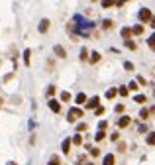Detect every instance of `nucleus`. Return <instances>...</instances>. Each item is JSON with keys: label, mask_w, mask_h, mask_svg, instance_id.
Here are the masks:
<instances>
[{"label": "nucleus", "mask_w": 155, "mask_h": 165, "mask_svg": "<svg viewBox=\"0 0 155 165\" xmlns=\"http://www.w3.org/2000/svg\"><path fill=\"white\" fill-rule=\"evenodd\" d=\"M79 118H83V110H80V108H71L69 114H67V120H69V122H77Z\"/></svg>", "instance_id": "nucleus-1"}, {"label": "nucleus", "mask_w": 155, "mask_h": 165, "mask_svg": "<svg viewBox=\"0 0 155 165\" xmlns=\"http://www.w3.org/2000/svg\"><path fill=\"white\" fill-rule=\"evenodd\" d=\"M151 16H153V14H151V10H149V8H142V10H139V14H137V18L142 20V22H149V20H151Z\"/></svg>", "instance_id": "nucleus-2"}, {"label": "nucleus", "mask_w": 155, "mask_h": 165, "mask_svg": "<svg viewBox=\"0 0 155 165\" xmlns=\"http://www.w3.org/2000/svg\"><path fill=\"white\" fill-rule=\"evenodd\" d=\"M38 29H39L41 34H45L47 29H49V20H47V18H43V20L39 22V26H38Z\"/></svg>", "instance_id": "nucleus-3"}, {"label": "nucleus", "mask_w": 155, "mask_h": 165, "mask_svg": "<svg viewBox=\"0 0 155 165\" xmlns=\"http://www.w3.org/2000/svg\"><path fill=\"white\" fill-rule=\"evenodd\" d=\"M98 104H100V98H98V96H92V98L86 102V108H96Z\"/></svg>", "instance_id": "nucleus-4"}, {"label": "nucleus", "mask_w": 155, "mask_h": 165, "mask_svg": "<svg viewBox=\"0 0 155 165\" xmlns=\"http://www.w3.org/2000/svg\"><path fill=\"white\" fill-rule=\"evenodd\" d=\"M49 108H51V110H53L55 114H57V112L61 110V104H59V102H57L55 98H51V100H49Z\"/></svg>", "instance_id": "nucleus-5"}, {"label": "nucleus", "mask_w": 155, "mask_h": 165, "mask_svg": "<svg viewBox=\"0 0 155 165\" xmlns=\"http://www.w3.org/2000/svg\"><path fill=\"white\" fill-rule=\"evenodd\" d=\"M132 35H134L132 28H122V37H124V40H132Z\"/></svg>", "instance_id": "nucleus-6"}, {"label": "nucleus", "mask_w": 155, "mask_h": 165, "mask_svg": "<svg viewBox=\"0 0 155 165\" xmlns=\"http://www.w3.org/2000/svg\"><path fill=\"white\" fill-rule=\"evenodd\" d=\"M130 122H132V120L128 116H122L120 120H118V126H120V128H126V126H130Z\"/></svg>", "instance_id": "nucleus-7"}, {"label": "nucleus", "mask_w": 155, "mask_h": 165, "mask_svg": "<svg viewBox=\"0 0 155 165\" xmlns=\"http://www.w3.org/2000/svg\"><path fill=\"white\" fill-rule=\"evenodd\" d=\"M53 51H55V55H57V57H61V59H63V57H67V53H65V49H63L61 45H55Z\"/></svg>", "instance_id": "nucleus-8"}, {"label": "nucleus", "mask_w": 155, "mask_h": 165, "mask_svg": "<svg viewBox=\"0 0 155 165\" xmlns=\"http://www.w3.org/2000/svg\"><path fill=\"white\" fill-rule=\"evenodd\" d=\"M75 100H77V104H86V94L85 93H79Z\"/></svg>", "instance_id": "nucleus-9"}, {"label": "nucleus", "mask_w": 155, "mask_h": 165, "mask_svg": "<svg viewBox=\"0 0 155 165\" xmlns=\"http://www.w3.org/2000/svg\"><path fill=\"white\" fill-rule=\"evenodd\" d=\"M118 0H102V8H112V6H116Z\"/></svg>", "instance_id": "nucleus-10"}, {"label": "nucleus", "mask_w": 155, "mask_h": 165, "mask_svg": "<svg viewBox=\"0 0 155 165\" xmlns=\"http://www.w3.org/2000/svg\"><path fill=\"white\" fill-rule=\"evenodd\" d=\"M132 32H134V35H142V34H143V26H142V24H137V26L132 28Z\"/></svg>", "instance_id": "nucleus-11"}, {"label": "nucleus", "mask_w": 155, "mask_h": 165, "mask_svg": "<svg viewBox=\"0 0 155 165\" xmlns=\"http://www.w3.org/2000/svg\"><path fill=\"white\" fill-rule=\"evenodd\" d=\"M102 165H114V155L108 153V155L104 157V161H102Z\"/></svg>", "instance_id": "nucleus-12"}, {"label": "nucleus", "mask_w": 155, "mask_h": 165, "mask_svg": "<svg viewBox=\"0 0 155 165\" xmlns=\"http://www.w3.org/2000/svg\"><path fill=\"white\" fill-rule=\"evenodd\" d=\"M98 61H100V53L92 51V53H90V63H98Z\"/></svg>", "instance_id": "nucleus-13"}, {"label": "nucleus", "mask_w": 155, "mask_h": 165, "mask_svg": "<svg viewBox=\"0 0 155 165\" xmlns=\"http://www.w3.org/2000/svg\"><path fill=\"white\" fill-rule=\"evenodd\" d=\"M69 147H71V140H65L63 141V153H69Z\"/></svg>", "instance_id": "nucleus-14"}, {"label": "nucleus", "mask_w": 155, "mask_h": 165, "mask_svg": "<svg viewBox=\"0 0 155 165\" xmlns=\"http://www.w3.org/2000/svg\"><path fill=\"white\" fill-rule=\"evenodd\" d=\"M112 26H114V22H112V20H104V22H102V28H104V29H110Z\"/></svg>", "instance_id": "nucleus-15"}, {"label": "nucleus", "mask_w": 155, "mask_h": 165, "mask_svg": "<svg viewBox=\"0 0 155 165\" xmlns=\"http://www.w3.org/2000/svg\"><path fill=\"white\" fill-rule=\"evenodd\" d=\"M88 59V51H86V47H83L80 49V61H86Z\"/></svg>", "instance_id": "nucleus-16"}, {"label": "nucleus", "mask_w": 155, "mask_h": 165, "mask_svg": "<svg viewBox=\"0 0 155 165\" xmlns=\"http://www.w3.org/2000/svg\"><path fill=\"white\" fill-rule=\"evenodd\" d=\"M116 94H118V88H110V91L106 93V98H114Z\"/></svg>", "instance_id": "nucleus-17"}, {"label": "nucleus", "mask_w": 155, "mask_h": 165, "mask_svg": "<svg viewBox=\"0 0 155 165\" xmlns=\"http://www.w3.org/2000/svg\"><path fill=\"white\" fill-rule=\"evenodd\" d=\"M147 45H149L151 49H155V34H153V35H149V40H147Z\"/></svg>", "instance_id": "nucleus-18"}, {"label": "nucleus", "mask_w": 155, "mask_h": 165, "mask_svg": "<svg viewBox=\"0 0 155 165\" xmlns=\"http://www.w3.org/2000/svg\"><path fill=\"white\" fill-rule=\"evenodd\" d=\"M126 41V47L128 49H136V41H132V40H124Z\"/></svg>", "instance_id": "nucleus-19"}, {"label": "nucleus", "mask_w": 155, "mask_h": 165, "mask_svg": "<svg viewBox=\"0 0 155 165\" xmlns=\"http://www.w3.org/2000/svg\"><path fill=\"white\" fill-rule=\"evenodd\" d=\"M29 55H32V51L26 49V51H24V61H26V65H29Z\"/></svg>", "instance_id": "nucleus-20"}, {"label": "nucleus", "mask_w": 155, "mask_h": 165, "mask_svg": "<svg viewBox=\"0 0 155 165\" xmlns=\"http://www.w3.org/2000/svg\"><path fill=\"white\" fill-rule=\"evenodd\" d=\"M118 94H120V96H128V88L126 87H120V88H118Z\"/></svg>", "instance_id": "nucleus-21"}, {"label": "nucleus", "mask_w": 155, "mask_h": 165, "mask_svg": "<svg viewBox=\"0 0 155 165\" xmlns=\"http://www.w3.org/2000/svg\"><path fill=\"white\" fill-rule=\"evenodd\" d=\"M104 136H106V134H104V130H100V132L96 134V136H94V140H96V141H100V140H104Z\"/></svg>", "instance_id": "nucleus-22"}, {"label": "nucleus", "mask_w": 155, "mask_h": 165, "mask_svg": "<svg viewBox=\"0 0 155 165\" xmlns=\"http://www.w3.org/2000/svg\"><path fill=\"white\" fill-rule=\"evenodd\" d=\"M147 144H149V146H155V134H149V136H147Z\"/></svg>", "instance_id": "nucleus-23"}, {"label": "nucleus", "mask_w": 155, "mask_h": 165, "mask_svg": "<svg viewBox=\"0 0 155 165\" xmlns=\"http://www.w3.org/2000/svg\"><path fill=\"white\" fill-rule=\"evenodd\" d=\"M134 100H136V102H139V104H143V102H145L147 98H145V96H143V94H137V96H136V98H134Z\"/></svg>", "instance_id": "nucleus-24"}, {"label": "nucleus", "mask_w": 155, "mask_h": 165, "mask_svg": "<svg viewBox=\"0 0 155 165\" xmlns=\"http://www.w3.org/2000/svg\"><path fill=\"white\" fill-rule=\"evenodd\" d=\"M128 88H130V91H137L139 87H137V82H136V81H132L130 85H128Z\"/></svg>", "instance_id": "nucleus-25"}, {"label": "nucleus", "mask_w": 155, "mask_h": 165, "mask_svg": "<svg viewBox=\"0 0 155 165\" xmlns=\"http://www.w3.org/2000/svg\"><path fill=\"white\" fill-rule=\"evenodd\" d=\"M61 100H63V102L71 100V94H69V93H61Z\"/></svg>", "instance_id": "nucleus-26"}, {"label": "nucleus", "mask_w": 155, "mask_h": 165, "mask_svg": "<svg viewBox=\"0 0 155 165\" xmlns=\"http://www.w3.org/2000/svg\"><path fill=\"white\" fill-rule=\"evenodd\" d=\"M139 116H142V118H143V120H145V118H147V116H149V110H147V108H143V110H142V112H139Z\"/></svg>", "instance_id": "nucleus-27"}, {"label": "nucleus", "mask_w": 155, "mask_h": 165, "mask_svg": "<svg viewBox=\"0 0 155 165\" xmlns=\"http://www.w3.org/2000/svg\"><path fill=\"white\" fill-rule=\"evenodd\" d=\"M90 155L98 157V155H100V149H98V147H92V149H90Z\"/></svg>", "instance_id": "nucleus-28"}, {"label": "nucleus", "mask_w": 155, "mask_h": 165, "mask_svg": "<svg viewBox=\"0 0 155 165\" xmlns=\"http://www.w3.org/2000/svg\"><path fill=\"white\" fill-rule=\"evenodd\" d=\"M49 165H59V157H51V159H49Z\"/></svg>", "instance_id": "nucleus-29"}, {"label": "nucleus", "mask_w": 155, "mask_h": 165, "mask_svg": "<svg viewBox=\"0 0 155 165\" xmlns=\"http://www.w3.org/2000/svg\"><path fill=\"white\" fill-rule=\"evenodd\" d=\"M116 112H118V114H122V112H124V104H116Z\"/></svg>", "instance_id": "nucleus-30"}, {"label": "nucleus", "mask_w": 155, "mask_h": 165, "mask_svg": "<svg viewBox=\"0 0 155 165\" xmlns=\"http://www.w3.org/2000/svg\"><path fill=\"white\" fill-rule=\"evenodd\" d=\"M124 67H126V71H134V65H132L130 61H128V63H124Z\"/></svg>", "instance_id": "nucleus-31"}, {"label": "nucleus", "mask_w": 155, "mask_h": 165, "mask_svg": "<svg viewBox=\"0 0 155 165\" xmlns=\"http://www.w3.org/2000/svg\"><path fill=\"white\" fill-rule=\"evenodd\" d=\"M55 94V87H49L47 88V96H53Z\"/></svg>", "instance_id": "nucleus-32"}, {"label": "nucleus", "mask_w": 155, "mask_h": 165, "mask_svg": "<svg viewBox=\"0 0 155 165\" xmlns=\"http://www.w3.org/2000/svg\"><path fill=\"white\" fill-rule=\"evenodd\" d=\"M80 141H83V138H80V136H75V138H73V144H77V146H79Z\"/></svg>", "instance_id": "nucleus-33"}, {"label": "nucleus", "mask_w": 155, "mask_h": 165, "mask_svg": "<svg viewBox=\"0 0 155 165\" xmlns=\"http://www.w3.org/2000/svg\"><path fill=\"white\" fill-rule=\"evenodd\" d=\"M102 114H104V108H102V106H96V116H102Z\"/></svg>", "instance_id": "nucleus-34"}, {"label": "nucleus", "mask_w": 155, "mask_h": 165, "mask_svg": "<svg viewBox=\"0 0 155 165\" xmlns=\"http://www.w3.org/2000/svg\"><path fill=\"white\" fill-rule=\"evenodd\" d=\"M149 26H151V28H155V16H151V20H149Z\"/></svg>", "instance_id": "nucleus-35"}, {"label": "nucleus", "mask_w": 155, "mask_h": 165, "mask_svg": "<svg viewBox=\"0 0 155 165\" xmlns=\"http://www.w3.org/2000/svg\"><path fill=\"white\" fill-rule=\"evenodd\" d=\"M86 165H94V163H86Z\"/></svg>", "instance_id": "nucleus-36"}, {"label": "nucleus", "mask_w": 155, "mask_h": 165, "mask_svg": "<svg viewBox=\"0 0 155 165\" xmlns=\"http://www.w3.org/2000/svg\"><path fill=\"white\" fill-rule=\"evenodd\" d=\"M10 165H16V163H10Z\"/></svg>", "instance_id": "nucleus-37"}]
</instances>
